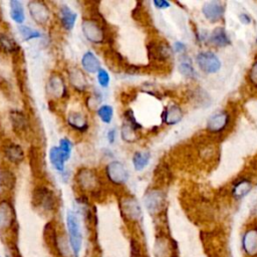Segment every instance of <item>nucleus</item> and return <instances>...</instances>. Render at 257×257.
Here are the masks:
<instances>
[{"label":"nucleus","instance_id":"nucleus-31","mask_svg":"<svg viewBox=\"0 0 257 257\" xmlns=\"http://www.w3.org/2000/svg\"><path fill=\"white\" fill-rule=\"evenodd\" d=\"M18 31H19V34H20L21 38L23 39V41H29V40L37 39V38L41 37V33L38 30L31 28L24 24L18 26Z\"/></svg>","mask_w":257,"mask_h":257},{"label":"nucleus","instance_id":"nucleus-14","mask_svg":"<svg viewBox=\"0 0 257 257\" xmlns=\"http://www.w3.org/2000/svg\"><path fill=\"white\" fill-rule=\"evenodd\" d=\"M242 248L249 257H257V227L248 228L242 236Z\"/></svg>","mask_w":257,"mask_h":257},{"label":"nucleus","instance_id":"nucleus-41","mask_svg":"<svg viewBox=\"0 0 257 257\" xmlns=\"http://www.w3.org/2000/svg\"><path fill=\"white\" fill-rule=\"evenodd\" d=\"M176 52H178V53H183V52H185L186 51V45L183 43V42H181V41H177V42H175L174 43V48H173Z\"/></svg>","mask_w":257,"mask_h":257},{"label":"nucleus","instance_id":"nucleus-11","mask_svg":"<svg viewBox=\"0 0 257 257\" xmlns=\"http://www.w3.org/2000/svg\"><path fill=\"white\" fill-rule=\"evenodd\" d=\"M31 18L39 25H46L50 18L49 7L43 1H30L27 4Z\"/></svg>","mask_w":257,"mask_h":257},{"label":"nucleus","instance_id":"nucleus-27","mask_svg":"<svg viewBox=\"0 0 257 257\" xmlns=\"http://www.w3.org/2000/svg\"><path fill=\"white\" fill-rule=\"evenodd\" d=\"M18 50L16 41L8 34L0 32V51L4 53H15Z\"/></svg>","mask_w":257,"mask_h":257},{"label":"nucleus","instance_id":"nucleus-32","mask_svg":"<svg viewBox=\"0 0 257 257\" xmlns=\"http://www.w3.org/2000/svg\"><path fill=\"white\" fill-rule=\"evenodd\" d=\"M96 113L103 123H110L113 117V108L109 104H102L97 107Z\"/></svg>","mask_w":257,"mask_h":257},{"label":"nucleus","instance_id":"nucleus-34","mask_svg":"<svg viewBox=\"0 0 257 257\" xmlns=\"http://www.w3.org/2000/svg\"><path fill=\"white\" fill-rule=\"evenodd\" d=\"M58 148L62 152L65 160L66 161L69 160V158L71 157V152H72V143L70 142V140L67 139V138H62L59 141Z\"/></svg>","mask_w":257,"mask_h":257},{"label":"nucleus","instance_id":"nucleus-4","mask_svg":"<svg viewBox=\"0 0 257 257\" xmlns=\"http://www.w3.org/2000/svg\"><path fill=\"white\" fill-rule=\"evenodd\" d=\"M32 204L41 211L50 213L55 209L56 198L49 188L38 186L33 190Z\"/></svg>","mask_w":257,"mask_h":257},{"label":"nucleus","instance_id":"nucleus-42","mask_svg":"<svg viewBox=\"0 0 257 257\" xmlns=\"http://www.w3.org/2000/svg\"><path fill=\"white\" fill-rule=\"evenodd\" d=\"M107 141L109 144H113L114 141H115V137H116V131L115 128H110L108 132H107Z\"/></svg>","mask_w":257,"mask_h":257},{"label":"nucleus","instance_id":"nucleus-36","mask_svg":"<svg viewBox=\"0 0 257 257\" xmlns=\"http://www.w3.org/2000/svg\"><path fill=\"white\" fill-rule=\"evenodd\" d=\"M96 77H97V82L98 84L103 87L106 88L109 85L110 82V77L108 72L104 69V68H100L97 72H96Z\"/></svg>","mask_w":257,"mask_h":257},{"label":"nucleus","instance_id":"nucleus-25","mask_svg":"<svg viewBox=\"0 0 257 257\" xmlns=\"http://www.w3.org/2000/svg\"><path fill=\"white\" fill-rule=\"evenodd\" d=\"M10 6V17L11 19L18 25H22L25 21V12L23 5L20 1L18 0H12L9 2Z\"/></svg>","mask_w":257,"mask_h":257},{"label":"nucleus","instance_id":"nucleus-22","mask_svg":"<svg viewBox=\"0 0 257 257\" xmlns=\"http://www.w3.org/2000/svg\"><path fill=\"white\" fill-rule=\"evenodd\" d=\"M10 121L12 124L13 130L18 134H24L27 132L29 127V122L27 117L22 111L19 110H12L9 114Z\"/></svg>","mask_w":257,"mask_h":257},{"label":"nucleus","instance_id":"nucleus-6","mask_svg":"<svg viewBox=\"0 0 257 257\" xmlns=\"http://www.w3.org/2000/svg\"><path fill=\"white\" fill-rule=\"evenodd\" d=\"M46 91L48 96L53 99H63L67 96V87L63 77L57 73L53 72L48 77L46 83Z\"/></svg>","mask_w":257,"mask_h":257},{"label":"nucleus","instance_id":"nucleus-9","mask_svg":"<svg viewBox=\"0 0 257 257\" xmlns=\"http://www.w3.org/2000/svg\"><path fill=\"white\" fill-rule=\"evenodd\" d=\"M196 61L199 68L208 73H216L221 68V61L219 57L212 51H201L196 56Z\"/></svg>","mask_w":257,"mask_h":257},{"label":"nucleus","instance_id":"nucleus-21","mask_svg":"<svg viewBox=\"0 0 257 257\" xmlns=\"http://www.w3.org/2000/svg\"><path fill=\"white\" fill-rule=\"evenodd\" d=\"M59 20L62 27L65 30L70 31L74 28L77 20V14L64 4L59 8Z\"/></svg>","mask_w":257,"mask_h":257},{"label":"nucleus","instance_id":"nucleus-37","mask_svg":"<svg viewBox=\"0 0 257 257\" xmlns=\"http://www.w3.org/2000/svg\"><path fill=\"white\" fill-rule=\"evenodd\" d=\"M247 79L253 87L257 88V59L252 63V65L248 71Z\"/></svg>","mask_w":257,"mask_h":257},{"label":"nucleus","instance_id":"nucleus-33","mask_svg":"<svg viewBox=\"0 0 257 257\" xmlns=\"http://www.w3.org/2000/svg\"><path fill=\"white\" fill-rule=\"evenodd\" d=\"M120 136H121V139L125 143H134L138 140L137 131L131 124H128L127 122H125L121 125Z\"/></svg>","mask_w":257,"mask_h":257},{"label":"nucleus","instance_id":"nucleus-26","mask_svg":"<svg viewBox=\"0 0 257 257\" xmlns=\"http://www.w3.org/2000/svg\"><path fill=\"white\" fill-rule=\"evenodd\" d=\"M49 162L51 166L58 172L64 171V164L66 162L62 152L58 147H52L49 150Z\"/></svg>","mask_w":257,"mask_h":257},{"label":"nucleus","instance_id":"nucleus-3","mask_svg":"<svg viewBox=\"0 0 257 257\" xmlns=\"http://www.w3.org/2000/svg\"><path fill=\"white\" fill-rule=\"evenodd\" d=\"M75 182L83 192L94 194L100 190V179L96 172L89 168H81L75 175Z\"/></svg>","mask_w":257,"mask_h":257},{"label":"nucleus","instance_id":"nucleus-12","mask_svg":"<svg viewBox=\"0 0 257 257\" xmlns=\"http://www.w3.org/2000/svg\"><path fill=\"white\" fill-rule=\"evenodd\" d=\"M15 210L9 200L0 201V232L10 229L15 222Z\"/></svg>","mask_w":257,"mask_h":257},{"label":"nucleus","instance_id":"nucleus-10","mask_svg":"<svg viewBox=\"0 0 257 257\" xmlns=\"http://www.w3.org/2000/svg\"><path fill=\"white\" fill-rule=\"evenodd\" d=\"M165 202H166V196L159 189L150 190L145 195V198H144V204L147 210L152 215L160 213L165 207Z\"/></svg>","mask_w":257,"mask_h":257},{"label":"nucleus","instance_id":"nucleus-38","mask_svg":"<svg viewBox=\"0 0 257 257\" xmlns=\"http://www.w3.org/2000/svg\"><path fill=\"white\" fill-rule=\"evenodd\" d=\"M100 99L97 97V95H91L87 98V106L89 108H95L98 106Z\"/></svg>","mask_w":257,"mask_h":257},{"label":"nucleus","instance_id":"nucleus-2","mask_svg":"<svg viewBox=\"0 0 257 257\" xmlns=\"http://www.w3.org/2000/svg\"><path fill=\"white\" fill-rule=\"evenodd\" d=\"M81 30L84 37L93 44H101L106 39V32L103 25L93 17L82 19Z\"/></svg>","mask_w":257,"mask_h":257},{"label":"nucleus","instance_id":"nucleus-19","mask_svg":"<svg viewBox=\"0 0 257 257\" xmlns=\"http://www.w3.org/2000/svg\"><path fill=\"white\" fill-rule=\"evenodd\" d=\"M3 154L6 158V160H8L10 163L15 164V165L21 164L25 158L23 149L21 148L20 145L15 144V143L7 144L4 148Z\"/></svg>","mask_w":257,"mask_h":257},{"label":"nucleus","instance_id":"nucleus-5","mask_svg":"<svg viewBox=\"0 0 257 257\" xmlns=\"http://www.w3.org/2000/svg\"><path fill=\"white\" fill-rule=\"evenodd\" d=\"M105 176L107 180L116 186L124 185L128 180V172L125 166L119 161H111L105 166Z\"/></svg>","mask_w":257,"mask_h":257},{"label":"nucleus","instance_id":"nucleus-29","mask_svg":"<svg viewBox=\"0 0 257 257\" xmlns=\"http://www.w3.org/2000/svg\"><path fill=\"white\" fill-rule=\"evenodd\" d=\"M16 183L15 175L8 169H0V186L6 190L14 188Z\"/></svg>","mask_w":257,"mask_h":257},{"label":"nucleus","instance_id":"nucleus-28","mask_svg":"<svg viewBox=\"0 0 257 257\" xmlns=\"http://www.w3.org/2000/svg\"><path fill=\"white\" fill-rule=\"evenodd\" d=\"M151 155L149 152H136L133 156V165L136 171L144 170L150 162Z\"/></svg>","mask_w":257,"mask_h":257},{"label":"nucleus","instance_id":"nucleus-44","mask_svg":"<svg viewBox=\"0 0 257 257\" xmlns=\"http://www.w3.org/2000/svg\"><path fill=\"white\" fill-rule=\"evenodd\" d=\"M0 257H1V256H0Z\"/></svg>","mask_w":257,"mask_h":257},{"label":"nucleus","instance_id":"nucleus-23","mask_svg":"<svg viewBox=\"0 0 257 257\" xmlns=\"http://www.w3.org/2000/svg\"><path fill=\"white\" fill-rule=\"evenodd\" d=\"M82 69L87 73H96L101 67L100 62L92 51H86L80 60Z\"/></svg>","mask_w":257,"mask_h":257},{"label":"nucleus","instance_id":"nucleus-15","mask_svg":"<svg viewBox=\"0 0 257 257\" xmlns=\"http://www.w3.org/2000/svg\"><path fill=\"white\" fill-rule=\"evenodd\" d=\"M224 5L220 1H209L206 2L202 7V13L204 17L210 22L219 21L224 15Z\"/></svg>","mask_w":257,"mask_h":257},{"label":"nucleus","instance_id":"nucleus-16","mask_svg":"<svg viewBox=\"0 0 257 257\" xmlns=\"http://www.w3.org/2000/svg\"><path fill=\"white\" fill-rule=\"evenodd\" d=\"M68 81L71 87L78 92H83L88 87L86 76L83 70L78 67H72L68 71Z\"/></svg>","mask_w":257,"mask_h":257},{"label":"nucleus","instance_id":"nucleus-39","mask_svg":"<svg viewBox=\"0 0 257 257\" xmlns=\"http://www.w3.org/2000/svg\"><path fill=\"white\" fill-rule=\"evenodd\" d=\"M153 3L158 9H167L171 6L170 2H168L167 0H155Z\"/></svg>","mask_w":257,"mask_h":257},{"label":"nucleus","instance_id":"nucleus-8","mask_svg":"<svg viewBox=\"0 0 257 257\" xmlns=\"http://www.w3.org/2000/svg\"><path fill=\"white\" fill-rule=\"evenodd\" d=\"M119 207L123 217L130 221L138 222L142 220L143 213L140 203L132 196H125L120 199Z\"/></svg>","mask_w":257,"mask_h":257},{"label":"nucleus","instance_id":"nucleus-1","mask_svg":"<svg viewBox=\"0 0 257 257\" xmlns=\"http://www.w3.org/2000/svg\"><path fill=\"white\" fill-rule=\"evenodd\" d=\"M66 227L67 239L71 253L74 257H77L82 245V233L77 215L75 212L71 210L67 211L66 214Z\"/></svg>","mask_w":257,"mask_h":257},{"label":"nucleus","instance_id":"nucleus-7","mask_svg":"<svg viewBox=\"0 0 257 257\" xmlns=\"http://www.w3.org/2000/svg\"><path fill=\"white\" fill-rule=\"evenodd\" d=\"M230 113L222 110L212 114L206 122V131L212 135H219L224 133L230 123Z\"/></svg>","mask_w":257,"mask_h":257},{"label":"nucleus","instance_id":"nucleus-13","mask_svg":"<svg viewBox=\"0 0 257 257\" xmlns=\"http://www.w3.org/2000/svg\"><path fill=\"white\" fill-rule=\"evenodd\" d=\"M172 52L173 49L167 42H151L148 46L149 57L155 61H167Z\"/></svg>","mask_w":257,"mask_h":257},{"label":"nucleus","instance_id":"nucleus-20","mask_svg":"<svg viewBox=\"0 0 257 257\" xmlns=\"http://www.w3.org/2000/svg\"><path fill=\"white\" fill-rule=\"evenodd\" d=\"M183 118V110L178 104H170L162 112V120L169 125L179 123Z\"/></svg>","mask_w":257,"mask_h":257},{"label":"nucleus","instance_id":"nucleus-40","mask_svg":"<svg viewBox=\"0 0 257 257\" xmlns=\"http://www.w3.org/2000/svg\"><path fill=\"white\" fill-rule=\"evenodd\" d=\"M239 20H240V22H241L242 24H244V25H248V24H250L251 21H252L250 15L247 14V13H241V14H239Z\"/></svg>","mask_w":257,"mask_h":257},{"label":"nucleus","instance_id":"nucleus-18","mask_svg":"<svg viewBox=\"0 0 257 257\" xmlns=\"http://www.w3.org/2000/svg\"><path fill=\"white\" fill-rule=\"evenodd\" d=\"M253 189V183L249 178H239L232 184L231 194L236 200H240L247 196Z\"/></svg>","mask_w":257,"mask_h":257},{"label":"nucleus","instance_id":"nucleus-30","mask_svg":"<svg viewBox=\"0 0 257 257\" xmlns=\"http://www.w3.org/2000/svg\"><path fill=\"white\" fill-rule=\"evenodd\" d=\"M155 255L156 257H170L171 247L166 238L159 237L155 243Z\"/></svg>","mask_w":257,"mask_h":257},{"label":"nucleus","instance_id":"nucleus-17","mask_svg":"<svg viewBox=\"0 0 257 257\" xmlns=\"http://www.w3.org/2000/svg\"><path fill=\"white\" fill-rule=\"evenodd\" d=\"M66 122L70 128L78 133H85L89 127L86 115L80 111H70L66 116Z\"/></svg>","mask_w":257,"mask_h":257},{"label":"nucleus","instance_id":"nucleus-35","mask_svg":"<svg viewBox=\"0 0 257 257\" xmlns=\"http://www.w3.org/2000/svg\"><path fill=\"white\" fill-rule=\"evenodd\" d=\"M179 70L184 76L188 78H194L196 76V71L193 65L188 61H182L179 65Z\"/></svg>","mask_w":257,"mask_h":257},{"label":"nucleus","instance_id":"nucleus-43","mask_svg":"<svg viewBox=\"0 0 257 257\" xmlns=\"http://www.w3.org/2000/svg\"><path fill=\"white\" fill-rule=\"evenodd\" d=\"M251 214H252L254 217H257V199L255 200V202H254L253 205H252Z\"/></svg>","mask_w":257,"mask_h":257},{"label":"nucleus","instance_id":"nucleus-24","mask_svg":"<svg viewBox=\"0 0 257 257\" xmlns=\"http://www.w3.org/2000/svg\"><path fill=\"white\" fill-rule=\"evenodd\" d=\"M209 42L216 47H225L230 44V38L223 27H217L210 35Z\"/></svg>","mask_w":257,"mask_h":257}]
</instances>
